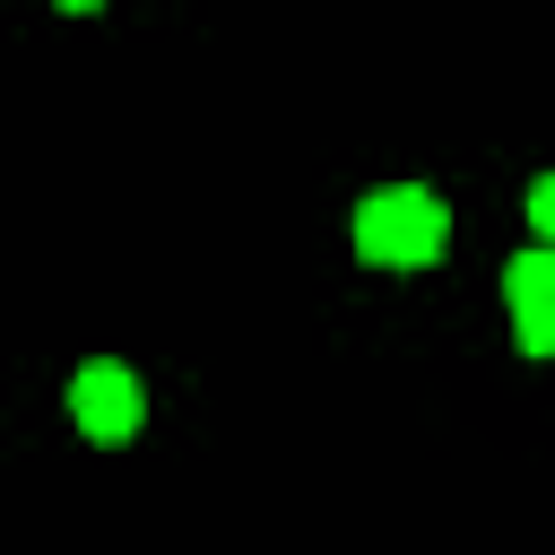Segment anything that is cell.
<instances>
[{
	"instance_id": "cell-1",
	"label": "cell",
	"mask_w": 555,
	"mask_h": 555,
	"mask_svg": "<svg viewBox=\"0 0 555 555\" xmlns=\"http://www.w3.org/2000/svg\"><path fill=\"white\" fill-rule=\"evenodd\" d=\"M442 243H451V208H442L425 182H382V191H364V208H356V251H364L373 269H425V260H442Z\"/></svg>"
},
{
	"instance_id": "cell-4",
	"label": "cell",
	"mask_w": 555,
	"mask_h": 555,
	"mask_svg": "<svg viewBox=\"0 0 555 555\" xmlns=\"http://www.w3.org/2000/svg\"><path fill=\"white\" fill-rule=\"evenodd\" d=\"M529 225L555 243V173H538V182H529Z\"/></svg>"
},
{
	"instance_id": "cell-3",
	"label": "cell",
	"mask_w": 555,
	"mask_h": 555,
	"mask_svg": "<svg viewBox=\"0 0 555 555\" xmlns=\"http://www.w3.org/2000/svg\"><path fill=\"white\" fill-rule=\"evenodd\" d=\"M503 295H512V330H520V347H529V356H555V243L520 251V260L503 269Z\"/></svg>"
},
{
	"instance_id": "cell-2",
	"label": "cell",
	"mask_w": 555,
	"mask_h": 555,
	"mask_svg": "<svg viewBox=\"0 0 555 555\" xmlns=\"http://www.w3.org/2000/svg\"><path fill=\"white\" fill-rule=\"evenodd\" d=\"M69 416H78V434H87V442H130V434H139V416H147L139 373H130V364H113V356L78 364V373H69Z\"/></svg>"
},
{
	"instance_id": "cell-5",
	"label": "cell",
	"mask_w": 555,
	"mask_h": 555,
	"mask_svg": "<svg viewBox=\"0 0 555 555\" xmlns=\"http://www.w3.org/2000/svg\"><path fill=\"white\" fill-rule=\"evenodd\" d=\"M61 9H104V0H61Z\"/></svg>"
}]
</instances>
